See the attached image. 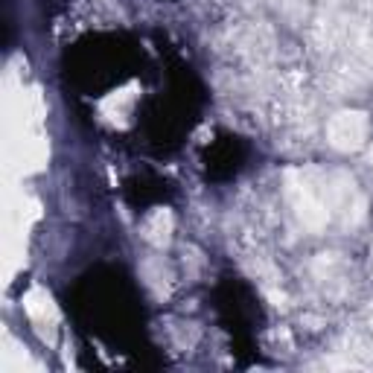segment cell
I'll list each match as a JSON object with an SVG mask.
<instances>
[{
	"mask_svg": "<svg viewBox=\"0 0 373 373\" xmlns=\"http://www.w3.org/2000/svg\"><path fill=\"white\" fill-rule=\"evenodd\" d=\"M365 129H367V122L362 114H356V111H347V114H339V117H332L330 122V143L335 149H356L359 143L365 140Z\"/></svg>",
	"mask_w": 373,
	"mask_h": 373,
	"instance_id": "cell-1",
	"label": "cell"
},
{
	"mask_svg": "<svg viewBox=\"0 0 373 373\" xmlns=\"http://www.w3.org/2000/svg\"><path fill=\"white\" fill-rule=\"evenodd\" d=\"M146 239L155 242V245H164L169 239V231H172V216L167 213V210H155L152 216L146 219Z\"/></svg>",
	"mask_w": 373,
	"mask_h": 373,
	"instance_id": "cell-2",
	"label": "cell"
},
{
	"mask_svg": "<svg viewBox=\"0 0 373 373\" xmlns=\"http://www.w3.org/2000/svg\"><path fill=\"white\" fill-rule=\"evenodd\" d=\"M370 160H373V146H370Z\"/></svg>",
	"mask_w": 373,
	"mask_h": 373,
	"instance_id": "cell-3",
	"label": "cell"
}]
</instances>
